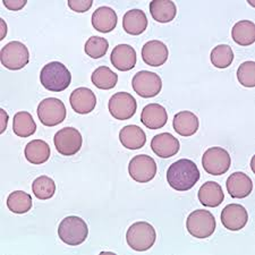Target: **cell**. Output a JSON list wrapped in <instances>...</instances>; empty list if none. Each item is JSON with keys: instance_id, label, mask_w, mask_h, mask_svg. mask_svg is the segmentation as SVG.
I'll use <instances>...</instances> for the list:
<instances>
[{"instance_id": "obj_1", "label": "cell", "mask_w": 255, "mask_h": 255, "mask_svg": "<svg viewBox=\"0 0 255 255\" xmlns=\"http://www.w3.org/2000/svg\"><path fill=\"white\" fill-rule=\"evenodd\" d=\"M201 177L196 164L190 159H180L171 164L167 171L169 186L178 192H186L195 186Z\"/></svg>"}, {"instance_id": "obj_2", "label": "cell", "mask_w": 255, "mask_h": 255, "mask_svg": "<svg viewBox=\"0 0 255 255\" xmlns=\"http://www.w3.org/2000/svg\"><path fill=\"white\" fill-rule=\"evenodd\" d=\"M40 82L48 91L61 92L71 85L72 74L64 64L51 61L41 69Z\"/></svg>"}, {"instance_id": "obj_3", "label": "cell", "mask_w": 255, "mask_h": 255, "mask_svg": "<svg viewBox=\"0 0 255 255\" xmlns=\"http://www.w3.org/2000/svg\"><path fill=\"white\" fill-rule=\"evenodd\" d=\"M157 233L153 226L145 221H138L130 226L126 233V241L129 248L137 252H145L154 245Z\"/></svg>"}, {"instance_id": "obj_4", "label": "cell", "mask_w": 255, "mask_h": 255, "mask_svg": "<svg viewBox=\"0 0 255 255\" xmlns=\"http://www.w3.org/2000/svg\"><path fill=\"white\" fill-rule=\"evenodd\" d=\"M88 235V225L80 217H67L59 224L58 236L65 244L71 246L81 245L85 242Z\"/></svg>"}, {"instance_id": "obj_5", "label": "cell", "mask_w": 255, "mask_h": 255, "mask_svg": "<svg viewBox=\"0 0 255 255\" xmlns=\"http://www.w3.org/2000/svg\"><path fill=\"white\" fill-rule=\"evenodd\" d=\"M216 226L215 216L208 210H195L187 217L186 220L187 232L193 237L200 240L211 236L215 233Z\"/></svg>"}, {"instance_id": "obj_6", "label": "cell", "mask_w": 255, "mask_h": 255, "mask_svg": "<svg viewBox=\"0 0 255 255\" xmlns=\"http://www.w3.org/2000/svg\"><path fill=\"white\" fill-rule=\"evenodd\" d=\"M0 60L3 67L10 71H19L30 61V52L25 44L19 41H10L5 47H2Z\"/></svg>"}, {"instance_id": "obj_7", "label": "cell", "mask_w": 255, "mask_h": 255, "mask_svg": "<svg viewBox=\"0 0 255 255\" xmlns=\"http://www.w3.org/2000/svg\"><path fill=\"white\" fill-rule=\"evenodd\" d=\"M36 113H38L40 122L48 127L61 124L67 114L64 102L56 98H47L41 101Z\"/></svg>"}, {"instance_id": "obj_8", "label": "cell", "mask_w": 255, "mask_h": 255, "mask_svg": "<svg viewBox=\"0 0 255 255\" xmlns=\"http://www.w3.org/2000/svg\"><path fill=\"white\" fill-rule=\"evenodd\" d=\"M232 159L227 150L220 146L210 147L204 152L202 157V166L208 174L212 176H221L229 170Z\"/></svg>"}, {"instance_id": "obj_9", "label": "cell", "mask_w": 255, "mask_h": 255, "mask_svg": "<svg viewBox=\"0 0 255 255\" xmlns=\"http://www.w3.org/2000/svg\"><path fill=\"white\" fill-rule=\"evenodd\" d=\"M56 150L65 157L76 154L83 145V137L74 127H65L58 130L53 137Z\"/></svg>"}, {"instance_id": "obj_10", "label": "cell", "mask_w": 255, "mask_h": 255, "mask_svg": "<svg viewBox=\"0 0 255 255\" xmlns=\"http://www.w3.org/2000/svg\"><path fill=\"white\" fill-rule=\"evenodd\" d=\"M133 90L142 98H154L162 89V80L158 74L149 71L136 73L131 80Z\"/></svg>"}, {"instance_id": "obj_11", "label": "cell", "mask_w": 255, "mask_h": 255, "mask_svg": "<svg viewBox=\"0 0 255 255\" xmlns=\"http://www.w3.org/2000/svg\"><path fill=\"white\" fill-rule=\"evenodd\" d=\"M109 113L118 121H127L134 116L137 110V102L128 92L115 93L109 100Z\"/></svg>"}, {"instance_id": "obj_12", "label": "cell", "mask_w": 255, "mask_h": 255, "mask_svg": "<svg viewBox=\"0 0 255 255\" xmlns=\"http://www.w3.org/2000/svg\"><path fill=\"white\" fill-rule=\"evenodd\" d=\"M128 174L135 182L149 183L157 174V163L150 155H135L128 164Z\"/></svg>"}, {"instance_id": "obj_13", "label": "cell", "mask_w": 255, "mask_h": 255, "mask_svg": "<svg viewBox=\"0 0 255 255\" xmlns=\"http://www.w3.org/2000/svg\"><path fill=\"white\" fill-rule=\"evenodd\" d=\"M249 221V213L241 204H228L221 212V223L232 232L243 229Z\"/></svg>"}, {"instance_id": "obj_14", "label": "cell", "mask_w": 255, "mask_h": 255, "mask_svg": "<svg viewBox=\"0 0 255 255\" xmlns=\"http://www.w3.org/2000/svg\"><path fill=\"white\" fill-rule=\"evenodd\" d=\"M113 66L118 71L127 72L133 69L137 63L136 51L129 44H118L110 55Z\"/></svg>"}, {"instance_id": "obj_15", "label": "cell", "mask_w": 255, "mask_h": 255, "mask_svg": "<svg viewBox=\"0 0 255 255\" xmlns=\"http://www.w3.org/2000/svg\"><path fill=\"white\" fill-rule=\"evenodd\" d=\"M169 51L162 41L152 40L144 44L142 48V58L146 65L159 67L166 63Z\"/></svg>"}, {"instance_id": "obj_16", "label": "cell", "mask_w": 255, "mask_h": 255, "mask_svg": "<svg viewBox=\"0 0 255 255\" xmlns=\"http://www.w3.org/2000/svg\"><path fill=\"white\" fill-rule=\"evenodd\" d=\"M151 149L155 155L160 158H171L178 153L180 143L170 133H161L155 135L151 141Z\"/></svg>"}, {"instance_id": "obj_17", "label": "cell", "mask_w": 255, "mask_h": 255, "mask_svg": "<svg viewBox=\"0 0 255 255\" xmlns=\"http://www.w3.org/2000/svg\"><path fill=\"white\" fill-rule=\"evenodd\" d=\"M69 102H71L74 112L86 115L92 113V110L96 108L97 97L92 90L88 88H79L72 92L69 97Z\"/></svg>"}, {"instance_id": "obj_18", "label": "cell", "mask_w": 255, "mask_h": 255, "mask_svg": "<svg viewBox=\"0 0 255 255\" xmlns=\"http://www.w3.org/2000/svg\"><path fill=\"white\" fill-rule=\"evenodd\" d=\"M227 191L233 199H245L253 191V182L242 171L234 172L227 179Z\"/></svg>"}, {"instance_id": "obj_19", "label": "cell", "mask_w": 255, "mask_h": 255, "mask_svg": "<svg viewBox=\"0 0 255 255\" xmlns=\"http://www.w3.org/2000/svg\"><path fill=\"white\" fill-rule=\"evenodd\" d=\"M168 114L164 107L159 104L145 106L141 114L142 124L150 129H159L167 124Z\"/></svg>"}, {"instance_id": "obj_20", "label": "cell", "mask_w": 255, "mask_h": 255, "mask_svg": "<svg viewBox=\"0 0 255 255\" xmlns=\"http://www.w3.org/2000/svg\"><path fill=\"white\" fill-rule=\"evenodd\" d=\"M92 26L101 33L112 32L117 26L118 17L116 11L108 6L99 7L92 14Z\"/></svg>"}, {"instance_id": "obj_21", "label": "cell", "mask_w": 255, "mask_h": 255, "mask_svg": "<svg viewBox=\"0 0 255 255\" xmlns=\"http://www.w3.org/2000/svg\"><path fill=\"white\" fill-rule=\"evenodd\" d=\"M119 141L128 150H138L145 145L146 135L144 130L136 125L123 127L119 131Z\"/></svg>"}, {"instance_id": "obj_22", "label": "cell", "mask_w": 255, "mask_h": 255, "mask_svg": "<svg viewBox=\"0 0 255 255\" xmlns=\"http://www.w3.org/2000/svg\"><path fill=\"white\" fill-rule=\"evenodd\" d=\"M199 118L192 112H180L175 115L172 121V127L180 136L187 137L194 135L199 129Z\"/></svg>"}, {"instance_id": "obj_23", "label": "cell", "mask_w": 255, "mask_h": 255, "mask_svg": "<svg viewBox=\"0 0 255 255\" xmlns=\"http://www.w3.org/2000/svg\"><path fill=\"white\" fill-rule=\"evenodd\" d=\"M199 200L204 207L217 208L224 202L225 194L221 186L216 182L204 183L199 190Z\"/></svg>"}, {"instance_id": "obj_24", "label": "cell", "mask_w": 255, "mask_h": 255, "mask_svg": "<svg viewBox=\"0 0 255 255\" xmlns=\"http://www.w3.org/2000/svg\"><path fill=\"white\" fill-rule=\"evenodd\" d=\"M123 27L130 35H139L146 30L147 17L141 9L128 10L123 17Z\"/></svg>"}, {"instance_id": "obj_25", "label": "cell", "mask_w": 255, "mask_h": 255, "mask_svg": "<svg viewBox=\"0 0 255 255\" xmlns=\"http://www.w3.org/2000/svg\"><path fill=\"white\" fill-rule=\"evenodd\" d=\"M50 146L43 139H33L25 146L24 154L28 162L32 164H42L50 157Z\"/></svg>"}, {"instance_id": "obj_26", "label": "cell", "mask_w": 255, "mask_h": 255, "mask_svg": "<svg viewBox=\"0 0 255 255\" xmlns=\"http://www.w3.org/2000/svg\"><path fill=\"white\" fill-rule=\"evenodd\" d=\"M150 13L159 23H169L176 17L177 8L170 0H153L150 2Z\"/></svg>"}, {"instance_id": "obj_27", "label": "cell", "mask_w": 255, "mask_h": 255, "mask_svg": "<svg viewBox=\"0 0 255 255\" xmlns=\"http://www.w3.org/2000/svg\"><path fill=\"white\" fill-rule=\"evenodd\" d=\"M233 40L243 47H249L255 42V24L252 20H240L232 30Z\"/></svg>"}, {"instance_id": "obj_28", "label": "cell", "mask_w": 255, "mask_h": 255, "mask_svg": "<svg viewBox=\"0 0 255 255\" xmlns=\"http://www.w3.org/2000/svg\"><path fill=\"white\" fill-rule=\"evenodd\" d=\"M13 130L19 137H28L35 133L36 124L32 115L27 112H19L14 116Z\"/></svg>"}, {"instance_id": "obj_29", "label": "cell", "mask_w": 255, "mask_h": 255, "mask_svg": "<svg viewBox=\"0 0 255 255\" xmlns=\"http://www.w3.org/2000/svg\"><path fill=\"white\" fill-rule=\"evenodd\" d=\"M91 81L100 90H110L116 86L118 82V75L114 73L112 69L107 66H100L93 72Z\"/></svg>"}, {"instance_id": "obj_30", "label": "cell", "mask_w": 255, "mask_h": 255, "mask_svg": "<svg viewBox=\"0 0 255 255\" xmlns=\"http://www.w3.org/2000/svg\"><path fill=\"white\" fill-rule=\"evenodd\" d=\"M7 207L11 212L23 215L31 210L32 197L30 194L23 191H15L10 193L7 199Z\"/></svg>"}, {"instance_id": "obj_31", "label": "cell", "mask_w": 255, "mask_h": 255, "mask_svg": "<svg viewBox=\"0 0 255 255\" xmlns=\"http://www.w3.org/2000/svg\"><path fill=\"white\" fill-rule=\"evenodd\" d=\"M32 191L39 200H49L55 195L56 183L48 176H40L32 184Z\"/></svg>"}, {"instance_id": "obj_32", "label": "cell", "mask_w": 255, "mask_h": 255, "mask_svg": "<svg viewBox=\"0 0 255 255\" xmlns=\"http://www.w3.org/2000/svg\"><path fill=\"white\" fill-rule=\"evenodd\" d=\"M212 65L217 68H227L234 60L233 49L228 44H219L212 49L210 53Z\"/></svg>"}, {"instance_id": "obj_33", "label": "cell", "mask_w": 255, "mask_h": 255, "mask_svg": "<svg viewBox=\"0 0 255 255\" xmlns=\"http://www.w3.org/2000/svg\"><path fill=\"white\" fill-rule=\"evenodd\" d=\"M109 43L107 39L101 36H91L86 41L84 46V51L89 57L93 59H99L104 57L108 51Z\"/></svg>"}, {"instance_id": "obj_34", "label": "cell", "mask_w": 255, "mask_h": 255, "mask_svg": "<svg viewBox=\"0 0 255 255\" xmlns=\"http://www.w3.org/2000/svg\"><path fill=\"white\" fill-rule=\"evenodd\" d=\"M238 82L245 88H254L255 86V63L254 61H245L237 69Z\"/></svg>"}, {"instance_id": "obj_35", "label": "cell", "mask_w": 255, "mask_h": 255, "mask_svg": "<svg viewBox=\"0 0 255 255\" xmlns=\"http://www.w3.org/2000/svg\"><path fill=\"white\" fill-rule=\"evenodd\" d=\"M92 0H68V6L76 13H85L92 7Z\"/></svg>"}, {"instance_id": "obj_36", "label": "cell", "mask_w": 255, "mask_h": 255, "mask_svg": "<svg viewBox=\"0 0 255 255\" xmlns=\"http://www.w3.org/2000/svg\"><path fill=\"white\" fill-rule=\"evenodd\" d=\"M3 5H5L6 8H8L9 10H20L22 8L26 5V0H2Z\"/></svg>"}, {"instance_id": "obj_37", "label": "cell", "mask_w": 255, "mask_h": 255, "mask_svg": "<svg viewBox=\"0 0 255 255\" xmlns=\"http://www.w3.org/2000/svg\"><path fill=\"white\" fill-rule=\"evenodd\" d=\"M0 118H1V121H0V125H1V128H0V133H3L6 129V126H7V122H8V116L6 112L3 109H0Z\"/></svg>"}]
</instances>
